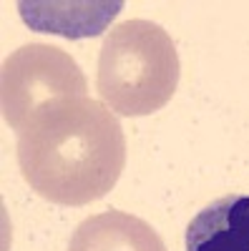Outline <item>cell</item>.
I'll return each instance as SVG.
<instances>
[{
    "label": "cell",
    "mask_w": 249,
    "mask_h": 251,
    "mask_svg": "<svg viewBox=\"0 0 249 251\" xmlns=\"http://www.w3.org/2000/svg\"><path fill=\"white\" fill-rule=\"evenodd\" d=\"M123 3H35L20 0L18 10L23 23L38 33L66 38H96L118 15Z\"/></svg>",
    "instance_id": "cell-6"
},
{
    "label": "cell",
    "mask_w": 249,
    "mask_h": 251,
    "mask_svg": "<svg viewBox=\"0 0 249 251\" xmlns=\"http://www.w3.org/2000/svg\"><path fill=\"white\" fill-rule=\"evenodd\" d=\"M18 166L40 199L86 206L106 196L126 166L123 128L88 96L58 100L18 131Z\"/></svg>",
    "instance_id": "cell-1"
},
{
    "label": "cell",
    "mask_w": 249,
    "mask_h": 251,
    "mask_svg": "<svg viewBox=\"0 0 249 251\" xmlns=\"http://www.w3.org/2000/svg\"><path fill=\"white\" fill-rule=\"evenodd\" d=\"M186 251H249V196L229 194L204 206L184 234Z\"/></svg>",
    "instance_id": "cell-4"
},
{
    "label": "cell",
    "mask_w": 249,
    "mask_h": 251,
    "mask_svg": "<svg viewBox=\"0 0 249 251\" xmlns=\"http://www.w3.org/2000/svg\"><path fill=\"white\" fill-rule=\"evenodd\" d=\"M68 251H166V246L143 219L111 208L83 219L71 236Z\"/></svg>",
    "instance_id": "cell-5"
},
{
    "label": "cell",
    "mask_w": 249,
    "mask_h": 251,
    "mask_svg": "<svg viewBox=\"0 0 249 251\" xmlns=\"http://www.w3.org/2000/svg\"><path fill=\"white\" fill-rule=\"evenodd\" d=\"M179 53L159 23L131 18L103 38L98 53L96 88L118 116H149L161 111L179 86Z\"/></svg>",
    "instance_id": "cell-2"
},
{
    "label": "cell",
    "mask_w": 249,
    "mask_h": 251,
    "mask_svg": "<svg viewBox=\"0 0 249 251\" xmlns=\"http://www.w3.org/2000/svg\"><path fill=\"white\" fill-rule=\"evenodd\" d=\"M3 118L18 133L48 106L68 98H86V75L58 46L28 43L3 63Z\"/></svg>",
    "instance_id": "cell-3"
}]
</instances>
